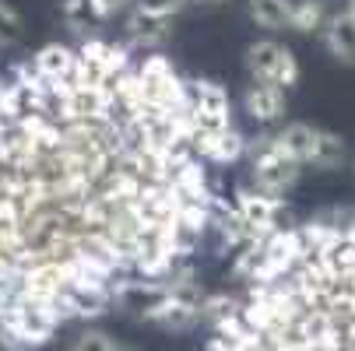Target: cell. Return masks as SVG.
<instances>
[{
    "label": "cell",
    "mask_w": 355,
    "mask_h": 351,
    "mask_svg": "<svg viewBox=\"0 0 355 351\" xmlns=\"http://www.w3.org/2000/svg\"><path fill=\"white\" fill-rule=\"evenodd\" d=\"M239 309H243V298H236L229 291H208L205 303H200V323H208L215 330L218 323L239 316Z\"/></svg>",
    "instance_id": "obj_14"
},
{
    "label": "cell",
    "mask_w": 355,
    "mask_h": 351,
    "mask_svg": "<svg viewBox=\"0 0 355 351\" xmlns=\"http://www.w3.org/2000/svg\"><path fill=\"white\" fill-rule=\"evenodd\" d=\"M4 91H8V84H4V81H0V102H4Z\"/></svg>",
    "instance_id": "obj_22"
},
{
    "label": "cell",
    "mask_w": 355,
    "mask_h": 351,
    "mask_svg": "<svg viewBox=\"0 0 355 351\" xmlns=\"http://www.w3.org/2000/svg\"><path fill=\"white\" fill-rule=\"evenodd\" d=\"M246 144L250 141L236 127H229V130H215V134H197L193 137V155L218 162V165H229V162H239L246 155Z\"/></svg>",
    "instance_id": "obj_8"
},
{
    "label": "cell",
    "mask_w": 355,
    "mask_h": 351,
    "mask_svg": "<svg viewBox=\"0 0 355 351\" xmlns=\"http://www.w3.org/2000/svg\"><path fill=\"white\" fill-rule=\"evenodd\" d=\"M320 42L324 49L345 67H355V8H341V11H331L324 32H320Z\"/></svg>",
    "instance_id": "obj_7"
},
{
    "label": "cell",
    "mask_w": 355,
    "mask_h": 351,
    "mask_svg": "<svg viewBox=\"0 0 355 351\" xmlns=\"http://www.w3.org/2000/svg\"><path fill=\"white\" fill-rule=\"evenodd\" d=\"M190 84V120L197 134H215L232 127V102L229 91L215 81H187Z\"/></svg>",
    "instance_id": "obj_3"
},
{
    "label": "cell",
    "mask_w": 355,
    "mask_h": 351,
    "mask_svg": "<svg viewBox=\"0 0 355 351\" xmlns=\"http://www.w3.org/2000/svg\"><path fill=\"white\" fill-rule=\"evenodd\" d=\"M137 74H141V81L155 84V81L173 78V74H176V67H173V60H169V57H162V53H151V57H144V60H141Z\"/></svg>",
    "instance_id": "obj_18"
},
{
    "label": "cell",
    "mask_w": 355,
    "mask_h": 351,
    "mask_svg": "<svg viewBox=\"0 0 355 351\" xmlns=\"http://www.w3.org/2000/svg\"><path fill=\"white\" fill-rule=\"evenodd\" d=\"M141 320L151 323V327H159V330H166V334H190L193 327H200V303L166 291Z\"/></svg>",
    "instance_id": "obj_5"
},
{
    "label": "cell",
    "mask_w": 355,
    "mask_h": 351,
    "mask_svg": "<svg viewBox=\"0 0 355 351\" xmlns=\"http://www.w3.org/2000/svg\"><path fill=\"white\" fill-rule=\"evenodd\" d=\"M123 28H127L130 42H137V46H144V49H155V46L169 42V35H173V21L151 18V15H144V11H137V8L127 15Z\"/></svg>",
    "instance_id": "obj_10"
},
{
    "label": "cell",
    "mask_w": 355,
    "mask_h": 351,
    "mask_svg": "<svg viewBox=\"0 0 355 351\" xmlns=\"http://www.w3.org/2000/svg\"><path fill=\"white\" fill-rule=\"evenodd\" d=\"M190 4H197V8H218V4H225V0H190Z\"/></svg>",
    "instance_id": "obj_21"
},
{
    "label": "cell",
    "mask_w": 355,
    "mask_h": 351,
    "mask_svg": "<svg viewBox=\"0 0 355 351\" xmlns=\"http://www.w3.org/2000/svg\"><path fill=\"white\" fill-rule=\"evenodd\" d=\"M292 11H295V0H246L250 21L264 32L292 28Z\"/></svg>",
    "instance_id": "obj_11"
},
{
    "label": "cell",
    "mask_w": 355,
    "mask_h": 351,
    "mask_svg": "<svg viewBox=\"0 0 355 351\" xmlns=\"http://www.w3.org/2000/svg\"><path fill=\"white\" fill-rule=\"evenodd\" d=\"M85 4H88V15H92L95 25H106L116 15H123L127 8H134L137 0H85Z\"/></svg>",
    "instance_id": "obj_19"
},
{
    "label": "cell",
    "mask_w": 355,
    "mask_h": 351,
    "mask_svg": "<svg viewBox=\"0 0 355 351\" xmlns=\"http://www.w3.org/2000/svg\"><path fill=\"white\" fill-rule=\"evenodd\" d=\"M331 18V8H327V0H295V11H292V32H302V35H310V32H324Z\"/></svg>",
    "instance_id": "obj_15"
},
{
    "label": "cell",
    "mask_w": 355,
    "mask_h": 351,
    "mask_svg": "<svg viewBox=\"0 0 355 351\" xmlns=\"http://www.w3.org/2000/svg\"><path fill=\"white\" fill-rule=\"evenodd\" d=\"M0 351H11V348H0Z\"/></svg>",
    "instance_id": "obj_23"
},
{
    "label": "cell",
    "mask_w": 355,
    "mask_h": 351,
    "mask_svg": "<svg viewBox=\"0 0 355 351\" xmlns=\"http://www.w3.org/2000/svg\"><path fill=\"white\" fill-rule=\"evenodd\" d=\"M345 162H348V144H345V137L320 127L317 144H313L306 165H310V169H320V172H334V169H341Z\"/></svg>",
    "instance_id": "obj_12"
},
{
    "label": "cell",
    "mask_w": 355,
    "mask_h": 351,
    "mask_svg": "<svg viewBox=\"0 0 355 351\" xmlns=\"http://www.w3.org/2000/svg\"><path fill=\"white\" fill-rule=\"evenodd\" d=\"M21 35H25V21H21V15L8 4V0H0V49L18 46Z\"/></svg>",
    "instance_id": "obj_17"
},
{
    "label": "cell",
    "mask_w": 355,
    "mask_h": 351,
    "mask_svg": "<svg viewBox=\"0 0 355 351\" xmlns=\"http://www.w3.org/2000/svg\"><path fill=\"white\" fill-rule=\"evenodd\" d=\"M134 8L144 11V15H151V18H166V21H173L183 8H190V0H137Z\"/></svg>",
    "instance_id": "obj_20"
},
{
    "label": "cell",
    "mask_w": 355,
    "mask_h": 351,
    "mask_svg": "<svg viewBox=\"0 0 355 351\" xmlns=\"http://www.w3.org/2000/svg\"><path fill=\"white\" fill-rule=\"evenodd\" d=\"M71 351H127V348L103 327H81L71 341Z\"/></svg>",
    "instance_id": "obj_16"
},
{
    "label": "cell",
    "mask_w": 355,
    "mask_h": 351,
    "mask_svg": "<svg viewBox=\"0 0 355 351\" xmlns=\"http://www.w3.org/2000/svg\"><path fill=\"white\" fill-rule=\"evenodd\" d=\"M317 134H320V127H313V123H285L275 137L282 144V152L292 155L302 169H306V159H310L313 144H317Z\"/></svg>",
    "instance_id": "obj_13"
},
{
    "label": "cell",
    "mask_w": 355,
    "mask_h": 351,
    "mask_svg": "<svg viewBox=\"0 0 355 351\" xmlns=\"http://www.w3.org/2000/svg\"><path fill=\"white\" fill-rule=\"evenodd\" d=\"M243 113L261 123V127H271V123H282L285 113H288V98L282 88L275 84H261V81H250L246 91H243Z\"/></svg>",
    "instance_id": "obj_6"
},
{
    "label": "cell",
    "mask_w": 355,
    "mask_h": 351,
    "mask_svg": "<svg viewBox=\"0 0 355 351\" xmlns=\"http://www.w3.org/2000/svg\"><path fill=\"white\" fill-rule=\"evenodd\" d=\"M246 71L253 81L275 84L282 91L299 84V60L292 57V49L278 39H257L246 46Z\"/></svg>",
    "instance_id": "obj_2"
},
{
    "label": "cell",
    "mask_w": 355,
    "mask_h": 351,
    "mask_svg": "<svg viewBox=\"0 0 355 351\" xmlns=\"http://www.w3.org/2000/svg\"><path fill=\"white\" fill-rule=\"evenodd\" d=\"M74 64H78V49L60 46V42L42 46L39 53L32 57V71H35L42 81H60V78H71V74H74Z\"/></svg>",
    "instance_id": "obj_9"
},
{
    "label": "cell",
    "mask_w": 355,
    "mask_h": 351,
    "mask_svg": "<svg viewBox=\"0 0 355 351\" xmlns=\"http://www.w3.org/2000/svg\"><path fill=\"white\" fill-rule=\"evenodd\" d=\"M246 159H250V179H253V190H261L268 197H285L299 176H302V165L282 152V144L275 134H264L257 141L246 144Z\"/></svg>",
    "instance_id": "obj_1"
},
{
    "label": "cell",
    "mask_w": 355,
    "mask_h": 351,
    "mask_svg": "<svg viewBox=\"0 0 355 351\" xmlns=\"http://www.w3.org/2000/svg\"><path fill=\"white\" fill-rule=\"evenodd\" d=\"M236 211L243 215V222L257 232L261 239H268V235H275L282 225H278V218H282V211H285V200L282 197H268V193H261V190H253V186H239L236 190Z\"/></svg>",
    "instance_id": "obj_4"
}]
</instances>
